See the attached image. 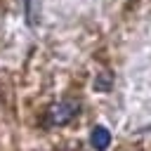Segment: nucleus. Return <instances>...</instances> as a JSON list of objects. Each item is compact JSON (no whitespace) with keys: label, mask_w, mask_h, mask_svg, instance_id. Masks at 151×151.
I'll return each mask as SVG.
<instances>
[{"label":"nucleus","mask_w":151,"mask_h":151,"mask_svg":"<svg viewBox=\"0 0 151 151\" xmlns=\"http://www.w3.org/2000/svg\"><path fill=\"white\" fill-rule=\"evenodd\" d=\"M139 130H151V123H149V125H144V127H139Z\"/></svg>","instance_id":"3"},{"label":"nucleus","mask_w":151,"mask_h":151,"mask_svg":"<svg viewBox=\"0 0 151 151\" xmlns=\"http://www.w3.org/2000/svg\"><path fill=\"white\" fill-rule=\"evenodd\" d=\"M76 113H78V101H73V99H61V101H57V104L50 106V111H47V123H50V125H66Z\"/></svg>","instance_id":"1"},{"label":"nucleus","mask_w":151,"mask_h":151,"mask_svg":"<svg viewBox=\"0 0 151 151\" xmlns=\"http://www.w3.org/2000/svg\"><path fill=\"white\" fill-rule=\"evenodd\" d=\"M90 144H92V149H97V151H106L109 144H111V132H109L104 125L92 127V132H90Z\"/></svg>","instance_id":"2"}]
</instances>
